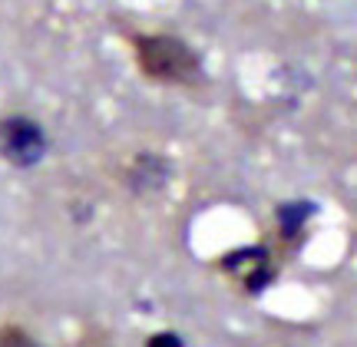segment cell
Listing matches in <instances>:
<instances>
[{
  "mask_svg": "<svg viewBox=\"0 0 357 347\" xmlns=\"http://www.w3.org/2000/svg\"><path fill=\"white\" fill-rule=\"evenodd\" d=\"M132 56L146 79L153 83H199L202 56L192 43L172 33H142L132 37Z\"/></svg>",
  "mask_w": 357,
  "mask_h": 347,
  "instance_id": "1",
  "label": "cell"
},
{
  "mask_svg": "<svg viewBox=\"0 0 357 347\" xmlns=\"http://www.w3.org/2000/svg\"><path fill=\"white\" fill-rule=\"evenodd\" d=\"M50 142L40 123H33L30 116H7L0 119V159H7L17 169L37 166L47 155Z\"/></svg>",
  "mask_w": 357,
  "mask_h": 347,
  "instance_id": "2",
  "label": "cell"
},
{
  "mask_svg": "<svg viewBox=\"0 0 357 347\" xmlns=\"http://www.w3.org/2000/svg\"><path fill=\"white\" fill-rule=\"evenodd\" d=\"M0 347H40V344L26 334V331H20V327L7 324V327H0Z\"/></svg>",
  "mask_w": 357,
  "mask_h": 347,
  "instance_id": "3",
  "label": "cell"
},
{
  "mask_svg": "<svg viewBox=\"0 0 357 347\" xmlns=\"http://www.w3.org/2000/svg\"><path fill=\"white\" fill-rule=\"evenodd\" d=\"M149 347H182V341H178L176 334H169V331H162V334L149 337Z\"/></svg>",
  "mask_w": 357,
  "mask_h": 347,
  "instance_id": "4",
  "label": "cell"
}]
</instances>
